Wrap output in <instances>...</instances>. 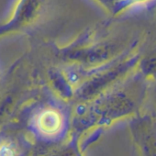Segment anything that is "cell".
Listing matches in <instances>:
<instances>
[{"label":"cell","mask_w":156,"mask_h":156,"mask_svg":"<svg viewBox=\"0 0 156 156\" xmlns=\"http://www.w3.org/2000/svg\"><path fill=\"white\" fill-rule=\"evenodd\" d=\"M43 0H20L9 21L1 27V34L12 32L30 24L40 12Z\"/></svg>","instance_id":"obj_1"},{"label":"cell","mask_w":156,"mask_h":156,"mask_svg":"<svg viewBox=\"0 0 156 156\" xmlns=\"http://www.w3.org/2000/svg\"><path fill=\"white\" fill-rule=\"evenodd\" d=\"M151 1H153V0H126V6L127 9H129L135 6H143Z\"/></svg>","instance_id":"obj_6"},{"label":"cell","mask_w":156,"mask_h":156,"mask_svg":"<svg viewBox=\"0 0 156 156\" xmlns=\"http://www.w3.org/2000/svg\"><path fill=\"white\" fill-rule=\"evenodd\" d=\"M110 13L119 14L127 9L126 0H98Z\"/></svg>","instance_id":"obj_4"},{"label":"cell","mask_w":156,"mask_h":156,"mask_svg":"<svg viewBox=\"0 0 156 156\" xmlns=\"http://www.w3.org/2000/svg\"><path fill=\"white\" fill-rule=\"evenodd\" d=\"M35 128L40 134L45 137H55L63 129V118L56 109H43L35 118Z\"/></svg>","instance_id":"obj_2"},{"label":"cell","mask_w":156,"mask_h":156,"mask_svg":"<svg viewBox=\"0 0 156 156\" xmlns=\"http://www.w3.org/2000/svg\"><path fill=\"white\" fill-rule=\"evenodd\" d=\"M0 156H18V152L11 142L3 140L0 149Z\"/></svg>","instance_id":"obj_5"},{"label":"cell","mask_w":156,"mask_h":156,"mask_svg":"<svg viewBox=\"0 0 156 156\" xmlns=\"http://www.w3.org/2000/svg\"><path fill=\"white\" fill-rule=\"evenodd\" d=\"M140 128L136 131L138 143L144 152L145 156H156V129L152 126L148 128Z\"/></svg>","instance_id":"obj_3"}]
</instances>
